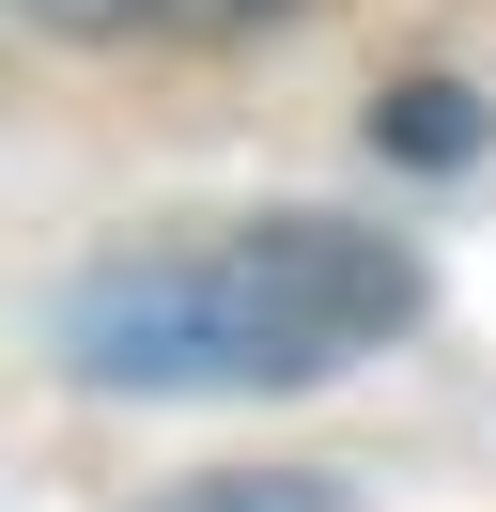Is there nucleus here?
Here are the masks:
<instances>
[{
	"instance_id": "nucleus-4",
	"label": "nucleus",
	"mask_w": 496,
	"mask_h": 512,
	"mask_svg": "<svg viewBox=\"0 0 496 512\" xmlns=\"http://www.w3.org/2000/svg\"><path fill=\"white\" fill-rule=\"evenodd\" d=\"M186 512H341V497H326V481H202Z\"/></svg>"
},
{
	"instance_id": "nucleus-2",
	"label": "nucleus",
	"mask_w": 496,
	"mask_h": 512,
	"mask_svg": "<svg viewBox=\"0 0 496 512\" xmlns=\"http://www.w3.org/2000/svg\"><path fill=\"white\" fill-rule=\"evenodd\" d=\"M16 16H47V32H93V47H124V32H248V16H279V0H16Z\"/></svg>"
},
{
	"instance_id": "nucleus-3",
	"label": "nucleus",
	"mask_w": 496,
	"mask_h": 512,
	"mask_svg": "<svg viewBox=\"0 0 496 512\" xmlns=\"http://www.w3.org/2000/svg\"><path fill=\"white\" fill-rule=\"evenodd\" d=\"M388 140H403V156H465L481 125H465V94L434 78V94H403V109H388Z\"/></svg>"
},
{
	"instance_id": "nucleus-1",
	"label": "nucleus",
	"mask_w": 496,
	"mask_h": 512,
	"mask_svg": "<svg viewBox=\"0 0 496 512\" xmlns=\"http://www.w3.org/2000/svg\"><path fill=\"white\" fill-rule=\"evenodd\" d=\"M419 311V264L357 218H233L202 249L93 264L62 295V357L93 388H310Z\"/></svg>"
}]
</instances>
